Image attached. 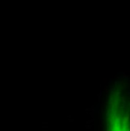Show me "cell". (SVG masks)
I'll return each mask as SVG.
<instances>
[{
    "instance_id": "277c9868",
    "label": "cell",
    "mask_w": 130,
    "mask_h": 131,
    "mask_svg": "<svg viewBox=\"0 0 130 131\" xmlns=\"http://www.w3.org/2000/svg\"><path fill=\"white\" fill-rule=\"evenodd\" d=\"M42 125H47L48 123H47V122H42Z\"/></svg>"
},
{
    "instance_id": "7a4b0ae2",
    "label": "cell",
    "mask_w": 130,
    "mask_h": 131,
    "mask_svg": "<svg viewBox=\"0 0 130 131\" xmlns=\"http://www.w3.org/2000/svg\"><path fill=\"white\" fill-rule=\"evenodd\" d=\"M93 120H94V119H91V120L87 121V122H86V124H90L91 122H93Z\"/></svg>"
},
{
    "instance_id": "3957f363",
    "label": "cell",
    "mask_w": 130,
    "mask_h": 131,
    "mask_svg": "<svg viewBox=\"0 0 130 131\" xmlns=\"http://www.w3.org/2000/svg\"><path fill=\"white\" fill-rule=\"evenodd\" d=\"M85 127H86V128H88V129H90V128H91V127L92 126H91V125H86V126H85Z\"/></svg>"
},
{
    "instance_id": "6da1fadb",
    "label": "cell",
    "mask_w": 130,
    "mask_h": 131,
    "mask_svg": "<svg viewBox=\"0 0 130 131\" xmlns=\"http://www.w3.org/2000/svg\"><path fill=\"white\" fill-rule=\"evenodd\" d=\"M94 114H95V113H94V111H92L91 113H90V115L92 116V119H94Z\"/></svg>"
},
{
    "instance_id": "5b68a950",
    "label": "cell",
    "mask_w": 130,
    "mask_h": 131,
    "mask_svg": "<svg viewBox=\"0 0 130 131\" xmlns=\"http://www.w3.org/2000/svg\"><path fill=\"white\" fill-rule=\"evenodd\" d=\"M42 127H43V128H45H45H47V126H45H45H42Z\"/></svg>"
}]
</instances>
